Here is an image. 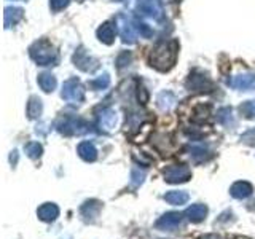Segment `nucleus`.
<instances>
[{
  "label": "nucleus",
  "instance_id": "f257e3e1",
  "mask_svg": "<svg viewBox=\"0 0 255 239\" xmlns=\"http://www.w3.org/2000/svg\"><path fill=\"white\" fill-rule=\"evenodd\" d=\"M179 54V42L177 40H163L156 43L148 56L150 67H153L159 72H167L174 67Z\"/></svg>",
  "mask_w": 255,
  "mask_h": 239
},
{
  "label": "nucleus",
  "instance_id": "f03ea898",
  "mask_svg": "<svg viewBox=\"0 0 255 239\" xmlns=\"http://www.w3.org/2000/svg\"><path fill=\"white\" fill-rule=\"evenodd\" d=\"M29 54L38 66H56L59 59L58 51L48 40H38V42L32 43L29 48Z\"/></svg>",
  "mask_w": 255,
  "mask_h": 239
},
{
  "label": "nucleus",
  "instance_id": "7ed1b4c3",
  "mask_svg": "<svg viewBox=\"0 0 255 239\" xmlns=\"http://www.w3.org/2000/svg\"><path fill=\"white\" fill-rule=\"evenodd\" d=\"M56 129L64 135H85L91 132V126L83 118L64 115L56 121Z\"/></svg>",
  "mask_w": 255,
  "mask_h": 239
},
{
  "label": "nucleus",
  "instance_id": "20e7f679",
  "mask_svg": "<svg viewBox=\"0 0 255 239\" xmlns=\"http://www.w3.org/2000/svg\"><path fill=\"white\" fill-rule=\"evenodd\" d=\"M117 24H118V30H120V37H122L123 43H135L139 35L137 30V19L131 18L129 14L126 13H120L117 16Z\"/></svg>",
  "mask_w": 255,
  "mask_h": 239
},
{
  "label": "nucleus",
  "instance_id": "39448f33",
  "mask_svg": "<svg viewBox=\"0 0 255 239\" xmlns=\"http://www.w3.org/2000/svg\"><path fill=\"white\" fill-rule=\"evenodd\" d=\"M61 96L69 104H82L85 101V88L78 78H69L62 85Z\"/></svg>",
  "mask_w": 255,
  "mask_h": 239
},
{
  "label": "nucleus",
  "instance_id": "423d86ee",
  "mask_svg": "<svg viewBox=\"0 0 255 239\" xmlns=\"http://www.w3.org/2000/svg\"><path fill=\"white\" fill-rule=\"evenodd\" d=\"M72 61H74V66L77 69L88 72V74H94V72L98 70L99 66H101L99 59H96L94 56H91L83 46H80L78 50L74 53V58H72Z\"/></svg>",
  "mask_w": 255,
  "mask_h": 239
},
{
  "label": "nucleus",
  "instance_id": "0eeeda50",
  "mask_svg": "<svg viewBox=\"0 0 255 239\" xmlns=\"http://www.w3.org/2000/svg\"><path fill=\"white\" fill-rule=\"evenodd\" d=\"M135 10L140 16H145V18L155 21H159L163 18V6L159 3V0H137Z\"/></svg>",
  "mask_w": 255,
  "mask_h": 239
},
{
  "label": "nucleus",
  "instance_id": "6e6552de",
  "mask_svg": "<svg viewBox=\"0 0 255 239\" xmlns=\"http://www.w3.org/2000/svg\"><path fill=\"white\" fill-rule=\"evenodd\" d=\"M163 175L167 183H183L191 179V171L183 164H172L166 167Z\"/></svg>",
  "mask_w": 255,
  "mask_h": 239
},
{
  "label": "nucleus",
  "instance_id": "1a4fd4ad",
  "mask_svg": "<svg viewBox=\"0 0 255 239\" xmlns=\"http://www.w3.org/2000/svg\"><path fill=\"white\" fill-rule=\"evenodd\" d=\"M187 90L190 91H196V93H211L214 90V83L209 80V77H206L204 74H199V72H193L188 80H187Z\"/></svg>",
  "mask_w": 255,
  "mask_h": 239
},
{
  "label": "nucleus",
  "instance_id": "9d476101",
  "mask_svg": "<svg viewBox=\"0 0 255 239\" xmlns=\"http://www.w3.org/2000/svg\"><path fill=\"white\" fill-rule=\"evenodd\" d=\"M118 121V117H117V112L110 107L102 109L99 114H98V126L99 129L104 132H112L115 129Z\"/></svg>",
  "mask_w": 255,
  "mask_h": 239
},
{
  "label": "nucleus",
  "instance_id": "9b49d317",
  "mask_svg": "<svg viewBox=\"0 0 255 239\" xmlns=\"http://www.w3.org/2000/svg\"><path fill=\"white\" fill-rule=\"evenodd\" d=\"M182 223V214L179 212H167L163 217H159L155 223V227L161 231H174L179 228Z\"/></svg>",
  "mask_w": 255,
  "mask_h": 239
},
{
  "label": "nucleus",
  "instance_id": "f8f14e48",
  "mask_svg": "<svg viewBox=\"0 0 255 239\" xmlns=\"http://www.w3.org/2000/svg\"><path fill=\"white\" fill-rule=\"evenodd\" d=\"M228 85L235 90L241 91H252L255 90V74H239L228 80Z\"/></svg>",
  "mask_w": 255,
  "mask_h": 239
},
{
  "label": "nucleus",
  "instance_id": "ddd939ff",
  "mask_svg": "<svg viewBox=\"0 0 255 239\" xmlns=\"http://www.w3.org/2000/svg\"><path fill=\"white\" fill-rule=\"evenodd\" d=\"M37 215H38V219L42 222L51 223V222H54L56 219L59 217V207L56 206L54 203H45V204H42L38 207Z\"/></svg>",
  "mask_w": 255,
  "mask_h": 239
},
{
  "label": "nucleus",
  "instance_id": "4468645a",
  "mask_svg": "<svg viewBox=\"0 0 255 239\" xmlns=\"http://www.w3.org/2000/svg\"><path fill=\"white\" fill-rule=\"evenodd\" d=\"M24 16V10L19 6H6L5 13H3V24L5 29H10L13 26H16Z\"/></svg>",
  "mask_w": 255,
  "mask_h": 239
},
{
  "label": "nucleus",
  "instance_id": "2eb2a0df",
  "mask_svg": "<svg viewBox=\"0 0 255 239\" xmlns=\"http://www.w3.org/2000/svg\"><path fill=\"white\" fill-rule=\"evenodd\" d=\"M185 215L190 222L193 223H201L206 217H207V206L206 204H191L188 209L185 211Z\"/></svg>",
  "mask_w": 255,
  "mask_h": 239
},
{
  "label": "nucleus",
  "instance_id": "dca6fc26",
  "mask_svg": "<svg viewBox=\"0 0 255 239\" xmlns=\"http://www.w3.org/2000/svg\"><path fill=\"white\" fill-rule=\"evenodd\" d=\"M102 209V204L96 199H91V201H86L82 207H80V214L83 215L85 220H96V217L99 215Z\"/></svg>",
  "mask_w": 255,
  "mask_h": 239
},
{
  "label": "nucleus",
  "instance_id": "f3484780",
  "mask_svg": "<svg viewBox=\"0 0 255 239\" xmlns=\"http://www.w3.org/2000/svg\"><path fill=\"white\" fill-rule=\"evenodd\" d=\"M254 191V187L251 185L249 182H236L231 185L230 188V193L233 198L236 199H244V198H249Z\"/></svg>",
  "mask_w": 255,
  "mask_h": 239
},
{
  "label": "nucleus",
  "instance_id": "a211bd4d",
  "mask_svg": "<svg viewBox=\"0 0 255 239\" xmlns=\"http://www.w3.org/2000/svg\"><path fill=\"white\" fill-rule=\"evenodd\" d=\"M77 151H78V156L88 163H93L98 159V150H96L94 143H91V142H82L78 145Z\"/></svg>",
  "mask_w": 255,
  "mask_h": 239
},
{
  "label": "nucleus",
  "instance_id": "6ab92c4d",
  "mask_svg": "<svg viewBox=\"0 0 255 239\" xmlns=\"http://www.w3.org/2000/svg\"><path fill=\"white\" fill-rule=\"evenodd\" d=\"M98 38L101 40L102 43H106V45H112L114 43V40H115V27L112 26V22H104L102 26L98 29Z\"/></svg>",
  "mask_w": 255,
  "mask_h": 239
},
{
  "label": "nucleus",
  "instance_id": "aec40b11",
  "mask_svg": "<svg viewBox=\"0 0 255 239\" xmlns=\"http://www.w3.org/2000/svg\"><path fill=\"white\" fill-rule=\"evenodd\" d=\"M188 193L187 191H182V190H172V191H167L164 195V201L169 203L172 206H182L188 201Z\"/></svg>",
  "mask_w": 255,
  "mask_h": 239
},
{
  "label": "nucleus",
  "instance_id": "412c9836",
  "mask_svg": "<svg viewBox=\"0 0 255 239\" xmlns=\"http://www.w3.org/2000/svg\"><path fill=\"white\" fill-rule=\"evenodd\" d=\"M38 86L42 88L45 93H53L58 86V82H56V77L50 72H43V74L38 75Z\"/></svg>",
  "mask_w": 255,
  "mask_h": 239
},
{
  "label": "nucleus",
  "instance_id": "4be33fe9",
  "mask_svg": "<svg viewBox=\"0 0 255 239\" xmlns=\"http://www.w3.org/2000/svg\"><path fill=\"white\" fill-rule=\"evenodd\" d=\"M217 120L219 123L223 124L225 127H235L236 126V118L233 115V110L230 107H223L217 112Z\"/></svg>",
  "mask_w": 255,
  "mask_h": 239
},
{
  "label": "nucleus",
  "instance_id": "5701e85b",
  "mask_svg": "<svg viewBox=\"0 0 255 239\" xmlns=\"http://www.w3.org/2000/svg\"><path fill=\"white\" fill-rule=\"evenodd\" d=\"M42 112H43L42 101H40L37 96H32V98L29 99V102H27V117L30 120H35V118H38L40 115H42Z\"/></svg>",
  "mask_w": 255,
  "mask_h": 239
},
{
  "label": "nucleus",
  "instance_id": "b1692460",
  "mask_svg": "<svg viewBox=\"0 0 255 239\" xmlns=\"http://www.w3.org/2000/svg\"><path fill=\"white\" fill-rule=\"evenodd\" d=\"M190 156L193 158L195 163H203L211 156V153H209V150H207V147L204 145H193V147H190Z\"/></svg>",
  "mask_w": 255,
  "mask_h": 239
},
{
  "label": "nucleus",
  "instance_id": "393cba45",
  "mask_svg": "<svg viewBox=\"0 0 255 239\" xmlns=\"http://www.w3.org/2000/svg\"><path fill=\"white\" fill-rule=\"evenodd\" d=\"M156 102H158V107L161 109V110H171L172 107H174V104H175V98H174V94L172 93H169V91H164V93H161L158 96V99H156Z\"/></svg>",
  "mask_w": 255,
  "mask_h": 239
},
{
  "label": "nucleus",
  "instance_id": "a878e982",
  "mask_svg": "<svg viewBox=\"0 0 255 239\" xmlns=\"http://www.w3.org/2000/svg\"><path fill=\"white\" fill-rule=\"evenodd\" d=\"M110 85V77L109 74H102L101 77L94 78L90 82V88L94 91H101V90H106V88H109Z\"/></svg>",
  "mask_w": 255,
  "mask_h": 239
},
{
  "label": "nucleus",
  "instance_id": "bb28decb",
  "mask_svg": "<svg viewBox=\"0 0 255 239\" xmlns=\"http://www.w3.org/2000/svg\"><path fill=\"white\" fill-rule=\"evenodd\" d=\"M239 112L241 115L247 120H254L255 118V99L252 101H246L239 106Z\"/></svg>",
  "mask_w": 255,
  "mask_h": 239
},
{
  "label": "nucleus",
  "instance_id": "cd10ccee",
  "mask_svg": "<svg viewBox=\"0 0 255 239\" xmlns=\"http://www.w3.org/2000/svg\"><path fill=\"white\" fill-rule=\"evenodd\" d=\"M24 150H26V155L32 159H37L42 156L43 153V147L40 145L38 142H29L26 147H24Z\"/></svg>",
  "mask_w": 255,
  "mask_h": 239
},
{
  "label": "nucleus",
  "instance_id": "c85d7f7f",
  "mask_svg": "<svg viewBox=\"0 0 255 239\" xmlns=\"http://www.w3.org/2000/svg\"><path fill=\"white\" fill-rule=\"evenodd\" d=\"M143 179H145V169H140V167H132V172H131V187L132 188L140 187Z\"/></svg>",
  "mask_w": 255,
  "mask_h": 239
},
{
  "label": "nucleus",
  "instance_id": "c756f323",
  "mask_svg": "<svg viewBox=\"0 0 255 239\" xmlns=\"http://www.w3.org/2000/svg\"><path fill=\"white\" fill-rule=\"evenodd\" d=\"M131 61H132V54H131V51H122V53H120L118 58H117V66H118V69H123V67H126V66H129Z\"/></svg>",
  "mask_w": 255,
  "mask_h": 239
},
{
  "label": "nucleus",
  "instance_id": "7c9ffc66",
  "mask_svg": "<svg viewBox=\"0 0 255 239\" xmlns=\"http://www.w3.org/2000/svg\"><path fill=\"white\" fill-rule=\"evenodd\" d=\"M137 30H139L140 37H143V38H150L151 35H153V30H151L147 24H143L140 21H137Z\"/></svg>",
  "mask_w": 255,
  "mask_h": 239
},
{
  "label": "nucleus",
  "instance_id": "2f4dec72",
  "mask_svg": "<svg viewBox=\"0 0 255 239\" xmlns=\"http://www.w3.org/2000/svg\"><path fill=\"white\" fill-rule=\"evenodd\" d=\"M70 3V0H50V5H51V10L53 11H61L64 10L67 5Z\"/></svg>",
  "mask_w": 255,
  "mask_h": 239
},
{
  "label": "nucleus",
  "instance_id": "473e14b6",
  "mask_svg": "<svg viewBox=\"0 0 255 239\" xmlns=\"http://www.w3.org/2000/svg\"><path fill=\"white\" fill-rule=\"evenodd\" d=\"M241 140L247 143V145H255V127H252V129H249L246 134H243Z\"/></svg>",
  "mask_w": 255,
  "mask_h": 239
},
{
  "label": "nucleus",
  "instance_id": "72a5a7b5",
  "mask_svg": "<svg viewBox=\"0 0 255 239\" xmlns=\"http://www.w3.org/2000/svg\"><path fill=\"white\" fill-rule=\"evenodd\" d=\"M137 99H139L142 104H145V102L148 101V94H147L145 88H143L142 85H139V86H137Z\"/></svg>",
  "mask_w": 255,
  "mask_h": 239
},
{
  "label": "nucleus",
  "instance_id": "f704fd0d",
  "mask_svg": "<svg viewBox=\"0 0 255 239\" xmlns=\"http://www.w3.org/2000/svg\"><path fill=\"white\" fill-rule=\"evenodd\" d=\"M10 161H11L13 164H16V161H18V151H16V150H13V151H11V155H10Z\"/></svg>",
  "mask_w": 255,
  "mask_h": 239
},
{
  "label": "nucleus",
  "instance_id": "c9c22d12",
  "mask_svg": "<svg viewBox=\"0 0 255 239\" xmlns=\"http://www.w3.org/2000/svg\"><path fill=\"white\" fill-rule=\"evenodd\" d=\"M201 239H222V238L217 236V235H207V236H204V238H201Z\"/></svg>",
  "mask_w": 255,
  "mask_h": 239
},
{
  "label": "nucleus",
  "instance_id": "e433bc0d",
  "mask_svg": "<svg viewBox=\"0 0 255 239\" xmlns=\"http://www.w3.org/2000/svg\"><path fill=\"white\" fill-rule=\"evenodd\" d=\"M10 2H26V0H10Z\"/></svg>",
  "mask_w": 255,
  "mask_h": 239
},
{
  "label": "nucleus",
  "instance_id": "4c0bfd02",
  "mask_svg": "<svg viewBox=\"0 0 255 239\" xmlns=\"http://www.w3.org/2000/svg\"><path fill=\"white\" fill-rule=\"evenodd\" d=\"M112 2H123V0H112Z\"/></svg>",
  "mask_w": 255,
  "mask_h": 239
}]
</instances>
